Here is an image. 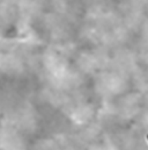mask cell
<instances>
[{
	"label": "cell",
	"instance_id": "obj_2",
	"mask_svg": "<svg viewBox=\"0 0 148 150\" xmlns=\"http://www.w3.org/2000/svg\"><path fill=\"white\" fill-rule=\"evenodd\" d=\"M0 68L5 71H17L19 69H21V63L20 61L12 56V55H0Z\"/></svg>",
	"mask_w": 148,
	"mask_h": 150
},
{
	"label": "cell",
	"instance_id": "obj_3",
	"mask_svg": "<svg viewBox=\"0 0 148 150\" xmlns=\"http://www.w3.org/2000/svg\"><path fill=\"white\" fill-rule=\"evenodd\" d=\"M147 140H148V135H147Z\"/></svg>",
	"mask_w": 148,
	"mask_h": 150
},
{
	"label": "cell",
	"instance_id": "obj_1",
	"mask_svg": "<svg viewBox=\"0 0 148 150\" xmlns=\"http://www.w3.org/2000/svg\"><path fill=\"white\" fill-rule=\"evenodd\" d=\"M0 144L3 150H24L22 139L12 130H5L1 133Z\"/></svg>",
	"mask_w": 148,
	"mask_h": 150
}]
</instances>
